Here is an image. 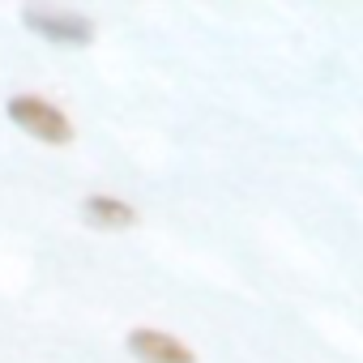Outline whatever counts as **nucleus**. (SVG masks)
Listing matches in <instances>:
<instances>
[{
    "label": "nucleus",
    "instance_id": "1",
    "mask_svg": "<svg viewBox=\"0 0 363 363\" xmlns=\"http://www.w3.org/2000/svg\"><path fill=\"white\" fill-rule=\"evenodd\" d=\"M9 120L30 133L35 141H48V145H69L73 141V124L60 107H52L48 99L39 94H13L9 99Z\"/></svg>",
    "mask_w": 363,
    "mask_h": 363
},
{
    "label": "nucleus",
    "instance_id": "2",
    "mask_svg": "<svg viewBox=\"0 0 363 363\" xmlns=\"http://www.w3.org/2000/svg\"><path fill=\"white\" fill-rule=\"evenodd\" d=\"M22 22L39 39H48V43H73V48H82V43L94 39V22L82 18V13H69V9H26Z\"/></svg>",
    "mask_w": 363,
    "mask_h": 363
},
{
    "label": "nucleus",
    "instance_id": "3",
    "mask_svg": "<svg viewBox=\"0 0 363 363\" xmlns=\"http://www.w3.org/2000/svg\"><path fill=\"white\" fill-rule=\"evenodd\" d=\"M124 346L137 363H197V354L184 342L162 333V329H133Z\"/></svg>",
    "mask_w": 363,
    "mask_h": 363
},
{
    "label": "nucleus",
    "instance_id": "4",
    "mask_svg": "<svg viewBox=\"0 0 363 363\" xmlns=\"http://www.w3.org/2000/svg\"><path fill=\"white\" fill-rule=\"evenodd\" d=\"M82 218L90 227H99V231H124V227L137 223V210L128 201H120V197H86L82 201Z\"/></svg>",
    "mask_w": 363,
    "mask_h": 363
}]
</instances>
